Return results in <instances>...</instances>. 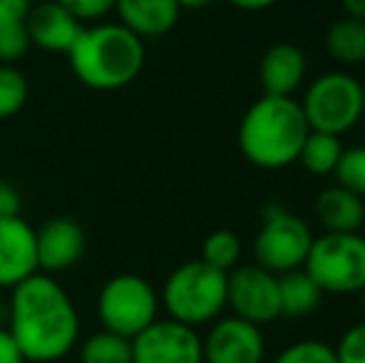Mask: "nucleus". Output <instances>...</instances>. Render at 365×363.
<instances>
[{
	"label": "nucleus",
	"mask_w": 365,
	"mask_h": 363,
	"mask_svg": "<svg viewBox=\"0 0 365 363\" xmlns=\"http://www.w3.org/2000/svg\"><path fill=\"white\" fill-rule=\"evenodd\" d=\"M8 306V331L25 363L63 361L80 344V314L73 296L50 274L18 284Z\"/></svg>",
	"instance_id": "1"
},
{
	"label": "nucleus",
	"mask_w": 365,
	"mask_h": 363,
	"mask_svg": "<svg viewBox=\"0 0 365 363\" xmlns=\"http://www.w3.org/2000/svg\"><path fill=\"white\" fill-rule=\"evenodd\" d=\"M70 68L85 88L115 92L132 85L145 68V40L120 23L85 25L68 53Z\"/></svg>",
	"instance_id": "2"
},
{
	"label": "nucleus",
	"mask_w": 365,
	"mask_h": 363,
	"mask_svg": "<svg viewBox=\"0 0 365 363\" xmlns=\"http://www.w3.org/2000/svg\"><path fill=\"white\" fill-rule=\"evenodd\" d=\"M308 127L301 102L264 95L244 112L239 125L241 155L259 170H284L298 162Z\"/></svg>",
	"instance_id": "3"
},
{
	"label": "nucleus",
	"mask_w": 365,
	"mask_h": 363,
	"mask_svg": "<svg viewBox=\"0 0 365 363\" xmlns=\"http://www.w3.org/2000/svg\"><path fill=\"white\" fill-rule=\"evenodd\" d=\"M226 276L207 262H187L167 276L159 304L169 319L192 329L217 321L226 306Z\"/></svg>",
	"instance_id": "4"
},
{
	"label": "nucleus",
	"mask_w": 365,
	"mask_h": 363,
	"mask_svg": "<svg viewBox=\"0 0 365 363\" xmlns=\"http://www.w3.org/2000/svg\"><path fill=\"white\" fill-rule=\"evenodd\" d=\"M303 269L323 294H361L365 286V237L326 232L313 239Z\"/></svg>",
	"instance_id": "5"
},
{
	"label": "nucleus",
	"mask_w": 365,
	"mask_h": 363,
	"mask_svg": "<svg viewBox=\"0 0 365 363\" xmlns=\"http://www.w3.org/2000/svg\"><path fill=\"white\" fill-rule=\"evenodd\" d=\"M301 110L311 130L341 137L363 120V85L343 70L323 73L308 85Z\"/></svg>",
	"instance_id": "6"
},
{
	"label": "nucleus",
	"mask_w": 365,
	"mask_h": 363,
	"mask_svg": "<svg viewBox=\"0 0 365 363\" xmlns=\"http://www.w3.org/2000/svg\"><path fill=\"white\" fill-rule=\"evenodd\" d=\"M159 294L140 274H117L97 294V319L102 329L135 339L157 321Z\"/></svg>",
	"instance_id": "7"
},
{
	"label": "nucleus",
	"mask_w": 365,
	"mask_h": 363,
	"mask_svg": "<svg viewBox=\"0 0 365 363\" xmlns=\"http://www.w3.org/2000/svg\"><path fill=\"white\" fill-rule=\"evenodd\" d=\"M313 232L301 217L286 207L269 202L261 212V229L254 242L256 264L271 274H286L301 269L311 252Z\"/></svg>",
	"instance_id": "8"
},
{
	"label": "nucleus",
	"mask_w": 365,
	"mask_h": 363,
	"mask_svg": "<svg viewBox=\"0 0 365 363\" xmlns=\"http://www.w3.org/2000/svg\"><path fill=\"white\" fill-rule=\"evenodd\" d=\"M226 306L234 309V316L256 326L271 324L281 316L279 276L259 264L231 269L226 276Z\"/></svg>",
	"instance_id": "9"
},
{
	"label": "nucleus",
	"mask_w": 365,
	"mask_h": 363,
	"mask_svg": "<svg viewBox=\"0 0 365 363\" xmlns=\"http://www.w3.org/2000/svg\"><path fill=\"white\" fill-rule=\"evenodd\" d=\"M132 363H204L202 339L192 326L157 319L132 339Z\"/></svg>",
	"instance_id": "10"
},
{
	"label": "nucleus",
	"mask_w": 365,
	"mask_h": 363,
	"mask_svg": "<svg viewBox=\"0 0 365 363\" xmlns=\"http://www.w3.org/2000/svg\"><path fill=\"white\" fill-rule=\"evenodd\" d=\"M204 363H264L266 344L261 326L239 316L219 319L202 341Z\"/></svg>",
	"instance_id": "11"
},
{
	"label": "nucleus",
	"mask_w": 365,
	"mask_h": 363,
	"mask_svg": "<svg viewBox=\"0 0 365 363\" xmlns=\"http://www.w3.org/2000/svg\"><path fill=\"white\" fill-rule=\"evenodd\" d=\"M38 242V269L43 274H63L82 262L87 249V234L73 217H53L35 229Z\"/></svg>",
	"instance_id": "12"
},
{
	"label": "nucleus",
	"mask_w": 365,
	"mask_h": 363,
	"mask_svg": "<svg viewBox=\"0 0 365 363\" xmlns=\"http://www.w3.org/2000/svg\"><path fill=\"white\" fill-rule=\"evenodd\" d=\"M38 272L35 229L23 217H0V289H15Z\"/></svg>",
	"instance_id": "13"
},
{
	"label": "nucleus",
	"mask_w": 365,
	"mask_h": 363,
	"mask_svg": "<svg viewBox=\"0 0 365 363\" xmlns=\"http://www.w3.org/2000/svg\"><path fill=\"white\" fill-rule=\"evenodd\" d=\"M25 28H28V38L33 48H40L45 53L68 55L85 25L70 10H65L58 0H43V3L30 8L28 18H25Z\"/></svg>",
	"instance_id": "14"
},
{
	"label": "nucleus",
	"mask_w": 365,
	"mask_h": 363,
	"mask_svg": "<svg viewBox=\"0 0 365 363\" xmlns=\"http://www.w3.org/2000/svg\"><path fill=\"white\" fill-rule=\"evenodd\" d=\"M264 95L291 97L306 80V55L291 43H276L264 53L259 65Z\"/></svg>",
	"instance_id": "15"
},
{
	"label": "nucleus",
	"mask_w": 365,
	"mask_h": 363,
	"mask_svg": "<svg viewBox=\"0 0 365 363\" xmlns=\"http://www.w3.org/2000/svg\"><path fill=\"white\" fill-rule=\"evenodd\" d=\"M115 13L120 15V25L137 35V38H162L172 33L179 23L177 0H117Z\"/></svg>",
	"instance_id": "16"
},
{
	"label": "nucleus",
	"mask_w": 365,
	"mask_h": 363,
	"mask_svg": "<svg viewBox=\"0 0 365 363\" xmlns=\"http://www.w3.org/2000/svg\"><path fill=\"white\" fill-rule=\"evenodd\" d=\"M316 219L326 232H358L365 224V199L341 184L326 187L316 199Z\"/></svg>",
	"instance_id": "17"
},
{
	"label": "nucleus",
	"mask_w": 365,
	"mask_h": 363,
	"mask_svg": "<svg viewBox=\"0 0 365 363\" xmlns=\"http://www.w3.org/2000/svg\"><path fill=\"white\" fill-rule=\"evenodd\" d=\"M279 296L281 316H306L321 306L323 291L301 267L293 269V272L279 274Z\"/></svg>",
	"instance_id": "18"
},
{
	"label": "nucleus",
	"mask_w": 365,
	"mask_h": 363,
	"mask_svg": "<svg viewBox=\"0 0 365 363\" xmlns=\"http://www.w3.org/2000/svg\"><path fill=\"white\" fill-rule=\"evenodd\" d=\"M326 50L341 65L365 63V23L356 18H341L326 33Z\"/></svg>",
	"instance_id": "19"
},
{
	"label": "nucleus",
	"mask_w": 365,
	"mask_h": 363,
	"mask_svg": "<svg viewBox=\"0 0 365 363\" xmlns=\"http://www.w3.org/2000/svg\"><path fill=\"white\" fill-rule=\"evenodd\" d=\"M343 155L341 137L328 135V132H316L311 130L303 142L301 152H298V162L306 172L316 177H326L336 172V165Z\"/></svg>",
	"instance_id": "20"
},
{
	"label": "nucleus",
	"mask_w": 365,
	"mask_h": 363,
	"mask_svg": "<svg viewBox=\"0 0 365 363\" xmlns=\"http://www.w3.org/2000/svg\"><path fill=\"white\" fill-rule=\"evenodd\" d=\"M80 363H132V339L100 329L80 344Z\"/></svg>",
	"instance_id": "21"
},
{
	"label": "nucleus",
	"mask_w": 365,
	"mask_h": 363,
	"mask_svg": "<svg viewBox=\"0 0 365 363\" xmlns=\"http://www.w3.org/2000/svg\"><path fill=\"white\" fill-rule=\"evenodd\" d=\"M202 262L229 274L241 262V239L231 229H217L202 244Z\"/></svg>",
	"instance_id": "22"
},
{
	"label": "nucleus",
	"mask_w": 365,
	"mask_h": 363,
	"mask_svg": "<svg viewBox=\"0 0 365 363\" xmlns=\"http://www.w3.org/2000/svg\"><path fill=\"white\" fill-rule=\"evenodd\" d=\"M28 78L15 65L0 63V122L18 115L28 105Z\"/></svg>",
	"instance_id": "23"
},
{
	"label": "nucleus",
	"mask_w": 365,
	"mask_h": 363,
	"mask_svg": "<svg viewBox=\"0 0 365 363\" xmlns=\"http://www.w3.org/2000/svg\"><path fill=\"white\" fill-rule=\"evenodd\" d=\"M333 175H336L341 187L351 189V192H356L358 197L365 199V147L343 150Z\"/></svg>",
	"instance_id": "24"
},
{
	"label": "nucleus",
	"mask_w": 365,
	"mask_h": 363,
	"mask_svg": "<svg viewBox=\"0 0 365 363\" xmlns=\"http://www.w3.org/2000/svg\"><path fill=\"white\" fill-rule=\"evenodd\" d=\"M274 363H338L336 349L318 339H303L286 346Z\"/></svg>",
	"instance_id": "25"
},
{
	"label": "nucleus",
	"mask_w": 365,
	"mask_h": 363,
	"mask_svg": "<svg viewBox=\"0 0 365 363\" xmlns=\"http://www.w3.org/2000/svg\"><path fill=\"white\" fill-rule=\"evenodd\" d=\"M30 38L25 23L18 25H0V63L15 65L30 53Z\"/></svg>",
	"instance_id": "26"
},
{
	"label": "nucleus",
	"mask_w": 365,
	"mask_h": 363,
	"mask_svg": "<svg viewBox=\"0 0 365 363\" xmlns=\"http://www.w3.org/2000/svg\"><path fill=\"white\" fill-rule=\"evenodd\" d=\"M338 363H365V321L356 324L341 336L336 346Z\"/></svg>",
	"instance_id": "27"
},
{
	"label": "nucleus",
	"mask_w": 365,
	"mask_h": 363,
	"mask_svg": "<svg viewBox=\"0 0 365 363\" xmlns=\"http://www.w3.org/2000/svg\"><path fill=\"white\" fill-rule=\"evenodd\" d=\"M65 10L75 15L82 25L85 23H97V20L107 18L115 10L117 0H58Z\"/></svg>",
	"instance_id": "28"
},
{
	"label": "nucleus",
	"mask_w": 365,
	"mask_h": 363,
	"mask_svg": "<svg viewBox=\"0 0 365 363\" xmlns=\"http://www.w3.org/2000/svg\"><path fill=\"white\" fill-rule=\"evenodd\" d=\"M33 0H0V25H18L25 23Z\"/></svg>",
	"instance_id": "29"
},
{
	"label": "nucleus",
	"mask_w": 365,
	"mask_h": 363,
	"mask_svg": "<svg viewBox=\"0 0 365 363\" xmlns=\"http://www.w3.org/2000/svg\"><path fill=\"white\" fill-rule=\"evenodd\" d=\"M23 209V199L15 184L0 180V217H20Z\"/></svg>",
	"instance_id": "30"
},
{
	"label": "nucleus",
	"mask_w": 365,
	"mask_h": 363,
	"mask_svg": "<svg viewBox=\"0 0 365 363\" xmlns=\"http://www.w3.org/2000/svg\"><path fill=\"white\" fill-rule=\"evenodd\" d=\"M0 363H25L18 344L13 341L10 331L3 329V326H0Z\"/></svg>",
	"instance_id": "31"
},
{
	"label": "nucleus",
	"mask_w": 365,
	"mask_h": 363,
	"mask_svg": "<svg viewBox=\"0 0 365 363\" xmlns=\"http://www.w3.org/2000/svg\"><path fill=\"white\" fill-rule=\"evenodd\" d=\"M234 8L239 10H249V13H259V10H266V8H274L279 0H229Z\"/></svg>",
	"instance_id": "32"
},
{
	"label": "nucleus",
	"mask_w": 365,
	"mask_h": 363,
	"mask_svg": "<svg viewBox=\"0 0 365 363\" xmlns=\"http://www.w3.org/2000/svg\"><path fill=\"white\" fill-rule=\"evenodd\" d=\"M341 5L348 18H356L365 23V0H341Z\"/></svg>",
	"instance_id": "33"
},
{
	"label": "nucleus",
	"mask_w": 365,
	"mask_h": 363,
	"mask_svg": "<svg viewBox=\"0 0 365 363\" xmlns=\"http://www.w3.org/2000/svg\"><path fill=\"white\" fill-rule=\"evenodd\" d=\"M177 3L182 10H199V8H207V5L214 3V0H177Z\"/></svg>",
	"instance_id": "34"
},
{
	"label": "nucleus",
	"mask_w": 365,
	"mask_h": 363,
	"mask_svg": "<svg viewBox=\"0 0 365 363\" xmlns=\"http://www.w3.org/2000/svg\"><path fill=\"white\" fill-rule=\"evenodd\" d=\"M361 306H363V314H365V286H363V291H361Z\"/></svg>",
	"instance_id": "35"
},
{
	"label": "nucleus",
	"mask_w": 365,
	"mask_h": 363,
	"mask_svg": "<svg viewBox=\"0 0 365 363\" xmlns=\"http://www.w3.org/2000/svg\"><path fill=\"white\" fill-rule=\"evenodd\" d=\"M363 117H365V85H363Z\"/></svg>",
	"instance_id": "36"
}]
</instances>
